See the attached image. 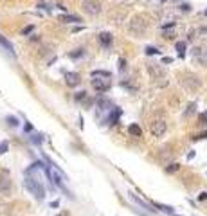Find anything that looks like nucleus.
I'll list each match as a JSON object with an SVG mask.
<instances>
[{
	"mask_svg": "<svg viewBox=\"0 0 207 216\" xmlns=\"http://www.w3.org/2000/svg\"><path fill=\"white\" fill-rule=\"evenodd\" d=\"M130 198H131V200H133V202H135L137 205H141L142 209H146V211H153V209H150V205H148L146 202H142L141 198H137V196H135V194H131V193H130Z\"/></svg>",
	"mask_w": 207,
	"mask_h": 216,
	"instance_id": "17",
	"label": "nucleus"
},
{
	"mask_svg": "<svg viewBox=\"0 0 207 216\" xmlns=\"http://www.w3.org/2000/svg\"><path fill=\"white\" fill-rule=\"evenodd\" d=\"M0 193H4V194H9L11 193V180L7 177L0 178Z\"/></svg>",
	"mask_w": 207,
	"mask_h": 216,
	"instance_id": "9",
	"label": "nucleus"
},
{
	"mask_svg": "<svg viewBox=\"0 0 207 216\" xmlns=\"http://www.w3.org/2000/svg\"><path fill=\"white\" fill-rule=\"evenodd\" d=\"M178 169H180V164H171L169 167H166V173H175Z\"/></svg>",
	"mask_w": 207,
	"mask_h": 216,
	"instance_id": "25",
	"label": "nucleus"
},
{
	"mask_svg": "<svg viewBox=\"0 0 207 216\" xmlns=\"http://www.w3.org/2000/svg\"><path fill=\"white\" fill-rule=\"evenodd\" d=\"M119 70H121V72L126 70V59H123V58L119 59Z\"/></svg>",
	"mask_w": 207,
	"mask_h": 216,
	"instance_id": "29",
	"label": "nucleus"
},
{
	"mask_svg": "<svg viewBox=\"0 0 207 216\" xmlns=\"http://www.w3.org/2000/svg\"><path fill=\"white\" fill-rule=\"evenodd\" d=\"M128 133H130L131 137H141V135H142V130H141L139 124H130V126H128Z\"/></svg>",
	"mask_w": 207,
	"mask_h": 216,
	"instance_id": "13",
	"label": "nucleus"
},
{
	"mask_svg": "<svg viewBox=\"0 0 207 216\" xmlns=\"http://www.w3.org/2000/svg\"><path fill=\"white\" fill-rule=\"evenodd\" d=\"M83 54H85V51H83V49H76L74 52H70V58H81Z\"/></svg>",
	"mask_w": 207,
	"mask_h": 216,
	"instance_id": "24",
	"label": "nucleus"
},
{
	"mask_svg": "<svg viewBox=\"0 0 207 216\" xmlns=\"http://www.w3.org/2000/svg\"><path fill=\"white\" fill-rule=\"evenodd\" d=\"M148 72L153 79H166V72L162 67H158V65H148Z\"/></svg>",
	"mask_w": 207,
	"mask_h": 216,
	"instance_id": "5",
	"label": "nucleus"
},
{
	"mask_svg": "<svg viewBox=\"0 0 207 216\" xmlns=\"http://www.w3.org/2000/svg\"><path fill=\"white\" fill-rule=\"evenodd\" d=\"M203 14H205V16H207V9H205V13H203Z\"/></svg>",
	"mask_w": 207,
	"mask_h": 216,
	"instance_id": "36",
	"label": "nucleus"
},
{
	"mask_svg": "<svg viewBox=\"0 0 207 216\" xmlns=\"http://www.w3.org/2000/svg\"><path fill=\"white\" fill-rule=\"evenodd\" d=\"M97 106H99V110H112V103L108 99H103V97L97 99Z\"/></svg>",
	"mask_w": 207,
	"mask_h": 216,
	"instance_id": "16",
	"label": "nucleus"
},
{
	"mask_svg": "<svg viewBox=\"0 0 207 216\" xmlns=\"http://www.w3.org/2000/svg\"><path fill=\"white\" fill-rule=\"evenodd\" d=\"M60 22H67V24H79V18L74 16V14H61L60 16Z\"/></svg>",
	"mask_w": 207,
	"mask_h": 216,
	"instance_id": "14",
	"label": "nucleus"
},
{
	"mask_svg": "<svg viewBox=\"0 0 207 216\" xmlns=\"http://www.w3.org/2000/svg\"><path fill=\"white\" fill-rule=\"evenodd\" d=\"M162 2H166V0H162Z\"/></svg>",
	"mask_w": 207,
	"mask_h": 216,
	"instance_id": "37",
	"label": "nucleus"
},
{
	"mask_svg": "<svg viewBox=\"0 0 207 216\" xmlns=\"http://www.w3.org/2000/svg\"><path fill=\"white\" fill-rule=\"evenodd\" d=\"M31 141H33L34 144H41V142H43V137H41L40 133H33V135H31Z\"/></svg>",
	"mask_w": 207,
	"mask_h": 216,
	"instance_id": "23",
	"label": "nucleus"
},
{
	"mask_svg": "<svg viewBox=\"0 0 207 216\" xmlns=\"http://www.w3.org/2000/svg\"><path fill=\"white\" fill-rule=\"evenodd\" d=\"M6 122H7L11 128H16V126L20 124V122H18V119H16L15 115H7V117H6Z\"/></svg>",
	"mask_w": 207,
	"mask_h": 216,
	"instance_id": "19",
	"label": "nucleus"
},
{
	"mask_svg": "<svg viewBox=\"0 0 207 216\" xmlns=\"http://www.w3.org/2000/svg\"><path fill=\"white\" fill-rule=\"evenodd\" d=\"M25 187L34 194L36 200H43V198H45V187H43V184H41L38 178L27 175V177H25Z\"/></svg>",
	"mask_w": 207,
	"mask_h": 216,
	"instance_id": "2",
	"label": "nucleus"
},
{
	"mask_svg": "<svg viewBox=\"0 0 207 216\" xmlns=\"http://www.w3.org/2000/svg\"><path fill=\"white\" fill-rule=\"evenodd\" d=\"M85 97H86V92H85V90H81V92H78V94L74 96V99H76V101H83Z\"/></svg>",
	"mask_w": 207,
	"mask_h": 216,
	"instance_id": "26",
	"label": "nucleus"
},
{
	"mask_svg": "<svg viewBox=\"0 0 207 216\" xmlns=\"http://www.w3.org/2000/svg\"><path fill=\"white\" fill-rule=\"evenodd\" d=\"M24 128H25V132H33V126H31L29 122H25V126H24Z\"/></svg>",
	"mask_w": 207,
	"mask_h": 216,
	"instance_id": "31",
	"label": "nucleus"
},
{
	"mask_svg": "<svg viewBox=\"0 0 207 216\" xmlns=\"http://www.w3.org/2000/svg\"><path fill=\"white\" fill-rule=\"evenodd\" d=\"M121 117V108H112V114L108 115V119H106V122L112 126V124H115L117 122V119Z\"/></svg>",
	"mask_w": 207,
	"mask_h": 216,
	"instance_id": "10",
	"label": "nucleus"
},
{
	"mask_svg": "<svg viewBox=\"0 0 207 216\" xmlns=\"http://www.w3.org/2000/svg\"><path fill=\"white\" fill-rule=\"evenodd\" d=\"M0 45H2V47H4V49H6L11 56H15V49H13V45H11V41H9L7 38H4L2 34H0Z\"/></svg>",
	"mask_w": 207,
	"mask_h": 216,
	"instance_id": "11",
	"label": "nucleus"
},
{
	"mask_svg": "<svg viewBox=\"0 0 207 216\" xmlns=\"http://www.w3.org/2000/svg\"><path fill=\"white\" fill-rule=\"evenodd\" d=\"M198 200H207V193H200V196H198Z\"/></svg>",
	"mask_w": 207,
	"mask_h": 216,
	"instance_id": "32",
	"label": "nucleus"
},
{
	"mask_svg": "<svg viewBox=\"0 0 207 216\" xmlns=\"http://www.w3.org/2000/svg\"><path fill=\"white\" fill-rule=\"evenodd\" d=\"M162 61H164V63H166V65H168V63H171V61H173V59H171V58H164V59H162Z\"/></svg>",
	"mask_w": 207,
	"mask_h": 216,
	"instance_id": "35",
	"label": "nucleus"
},
{
	"mask_svg": "<svg viewBox=\"0 0 207 216\" xmlns=\"http://www.w3.org/2000/svg\"><path fill=\"white\" fill-rule=\"evenodd\" d=\"M195 110H196V103H191V104L187 106V110L184 112V115H186V117H189V115H193V114H195Z\"/></svg>",
	"mask_w": 207,
	"mask_h": 216,
	"instance_id": "20",
	"label": "nucleus"
},
{
	"mask_svg": "<svg viewBox=\"0 0 207 216\" xmlns=\"http://www.w3.org/2000/svg\"><path fill=\"white\" fill-rule=\"evenodd\" d=\"M83 11L88 13V14H97L101 11V6H99V2H85L83 4Z\"/></svg>",
	"mask_w": 207,
	"mask_h": 216,
	"instance_id": "7",
	"label": "nucleus"
},
{
	"mask_svg": "<svg viewBox=\"0 0 207 216\" xmlns=\"http://www.w3.org/2000/svg\"><path fill=\"white\" fill-rule=\"evenodd\" d=\"M173 25H175L173 22H171V24H164V25H162V29H168V27H173Z\"/></svg>",
	"mask_w": 207,
	"mask_h": 216,
	"instance_id": "33",
	"label": "nucleus"
},
{
	"mask_svg": "<svg viewBox=\"0 0 207 216\" xmlns=\"http://www.w3.org/2000/svg\"><path fill=\"white\" fill-rule=\"evenodd\" d=\"M153 207H157L158 211H162V212H166V214H175V209L169 207V205H164V204H157V202H153Z\"/></svg>",
	"mask_w": 207,
	"mask_h": 216,
	"instance_id": "15",
	"label": "nucleus"
},
{
	"mask_svg": "<svg viewBox=\"0 0 207 216\" xmlns=\"http://www.w3.org/2000/svg\"><path fill=\"white\" fill-rule=\"evenodd\" d=\"M146 54H148V56H155V54H160V51H158L157 47L148 45V47H146Z\"/></svg>",
	"mask_w": 207,
	"mask_h": 216,
	"instance_id": "22",
	"label": "nucleus"
},
{
	"mask_svg": "<svg viewBox=\"0 0 207 216\" xmlns=\"http://www.w3.org/2000/svg\"><path fill=\"white\" fill-rule=\"evenodd\" d=\"M79 31H83V25H81V27H79V25H78V27H74V33H79Z\"/></svg>",
	"mask_w": 207,
	"mask_h": 216,
	"instance_id": "34",
	"label": "nucleus"
},
{
	"mask_svg": "<svg viewBox=\"0 0 207 216\" xmlns=\"http://www.w3.org/2000/svg\"><path fill=\"white\" fill-rule=\"evenodd\" d=\"M112 40H113V38H112L110 33H101V34H99V41L103 43V47H110V45H112Z\"/></svg>",
	"mask_w": 207,
	"mask_h": 216,
	"instance_id": "12",
	"label": "nucleus"
},
{
	"mask_svg": "<svg viewBox=\"0 0 207 216\" xmlns=\"http://www.w3.org/2000/svg\"><path fill=\"white\" fill-rule=\"evenodd\" d=\"M193 56H195V59H198L202 65H207V51H203V49H200V47H195V49H193Z\"/></svg>",
	"mask_w": 207,
	"mask_h": 216,
	"instance_id": "8",
	"label": "nucleus"
},
{
	"mask_svg": "<svg viewBox=\"0 0 207 216\" xmlns=\"http://www.w3.org/2000/svg\"><path fill=\"white\" fill-rule=\"evenodd\" d=\"M92 86H94V90H96V92H106V90L110 88V81L92 76Z\"/></svg>",
	"mask_w": 207,
	"mask_h": 216,
	"instance_id": "4",
	"label": "nucleus"
},
{
	"mask_svg": "<svg viewBox=\"0 0 207 216\" xmlns=\"http://www.w3.org/2000/svg\"><path fill=\"white\" fill-rule=\"evenodd\" d=\"M150 132H151V137H155V139L164 137L166 132H168V122H166V119L162 115L153 117L151 122H150Z\"/></svg>",
	"mask_w": 207,
	"mask_h": 216,
	"instance_id": "1",
	"label": "nucleus"
},
{
	"mask_svg": "<svg viewBox=\"0 0 207 216\" xmlns=\"http://www.w3.org/2000/svg\"><path fill=\"white\" fill-rule=\"evenodd\" d=\"M144 20H146V18H144L142 14L135 16V18L130 22V33H131V34H137V36L144 34V31H146V27H148V24H146Z\"/></svg>",
	"mask_w": 207,
	"mask_h": 216,
	"instance_id": "3",
	"label": "nucleus"
},
{
	"mask_svg": "<svg viewBox=\"0 0 207 216\" xmlns=\"http://www.w3.org/2000/svg\"><path fill=\"white\" fill-rule=\"evenodd\" d=\"M176 51H178V56L180 58H184V56H186V43H184V41H176Z\"/></svg>",
	"mask_w": 207,
	"mask_h": 216,
	"instance_id": "18",
	"label": "nucleus"
},
{
	"mask_svg": "<svg viewBox=\"0 0 207 216\" xmlns=\"http://www.w3.org/2000/svg\"><path fill=\"white\" fill-rule=\"evenodd\" d=\"M92 76H96V78H110V72H106V70H94Z\"/></svg>",
	"mask_w": 207,
	"mask_h": 216,
	"instance_id": "21",
	"label": "nucleus"
},
{
	"mask_svg": "<svg viewBox=\"0 0 207 216\" xmlns=\"http://www.w3.org/2000/svg\"><path fill=\"white\" fill-rule=\"evenodd\" d=\"M79 81H81V78H79L78 72H65V83H67V86H78Z\"/></svg>",
	"mask_w": 207,
	"mask_h": 216,
	"instance_id": "6",
	"label": "nucleus"
},
{
	"mask_svg": "<svg viewBox=\"0 0 207 216\" xmlns=\"http://www.w3.org/2000/svg\"><path fill=\"white\" fill-rule=\"evenodd\" d=\"M34 31V27L33 25H27V27H24V29H22V34H24V36H27V34H31Z\"/></svg>",
	"mask_w": 207,
	"mask_h": 216,
	"instance_id": "27",
	"label": "nucleus"
},
{
	"mask_svg": "<svg viewBox=\"0 0 207 216\" xmlns=\"http://www.w3.org/2000/svg\"><path fill=\"white\" fill-rule=\"evenodd\" d=\"M7 148H9V144H7V142H2V144H0V155H4L6 151H7Z\"/></svg>",
	"mask_w": 207,
	"mask_h": 216,
	"instance_id": "28",
	"label": "nucleus"
},
{
	"mask_svg": "<svg viewBox=\"0 0 207 216\" xmlns=\"http://www.w3.org/2000/svg\"><path fill=\"white\" fill-rule=\"evenodd\" d=\"M182 9H184V11H189L191 6H189V4H180V11H182Z\"/></svg>",
	"mask_w": 207,
	"mask_h": 216,
	"instance_id": "30",
	"label": "nucleus"
}]
</instances>
